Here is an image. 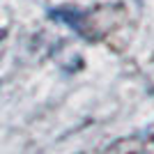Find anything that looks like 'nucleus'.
Wrapping results in <instances>:
<instances>
[{
    "instance_id": "1",
    "label": "nucleus",
    "mask_w": 154,
    "mask_h": 154,
    "mask_svg": "<svg viewBox=\"0 0 154 154\" xmlns=\"http://www.w3.org/2000/svg\"><path fill=\"white\" fill-rule=\"evenodd\" d=\"M106 154H145V149H143V145L138 140H134V138L129 140V138H127V140L115 143Z\"/></svg>"
}]
</instances>
